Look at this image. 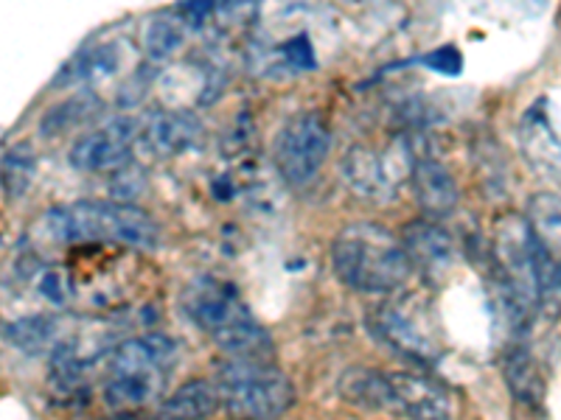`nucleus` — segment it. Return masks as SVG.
<instances>
[{"mask_svg": "<svg viewBox=\"0 0 561 420\" xmlns=\"http://www.w3.org/2000/svg\"><path fill=\"white\" fill-rule=\"evenodd\" d=\"M332 264L345 287L363 294L396 292L413 272L404 244L377 222L345 224L332 244Z\"/></svg>", "mask_w": 561, "mask_h": 420, "instance_id": "nucleus-2", "label": "nucleus"}, {"mask_svg": "<svg viewBox=\"0 0 561 420\" xmlns=\"http://www.w3.org/2000/svg\"><path fill=\"white\" fill-rule=\"evenodd\" d=\"M185 20L180 14H158L144 32V45L152 59H169L183 48Z\"/></svg>", "mask_w": 561, "mask_h": 420, "instance_id": "nucleus-21", "label": "nucleus"}, {"mask_svg": "<svg viewBox=\"0 0 561 420\" xmlns=\"http://www.w3.org/2000/svg\"><path fill=\"white\" fill-rule=\"evenodd\" d=\"M345 183L363 197H385L390 191V177L385 160L365 147H354L343 160Z\"/></svg>", "mask_w": 561, "mask_h": 420, "instance_id": "nucleus-15", "label": "nucleus"}, {"mask_svg": "<svg viewBox=\"0 0 561 420\" xmlns=\"http://www.w3.org/2000/svg\"><path fill=\"white\" fill-rule=\"evenodd\" d=\"M199 135V124L183 113L152 115L144 127V140L158 154H174L180 149L192 147Z\"/></svg>", "mask_w": 561, "mask_h": 420, "instance_id": "nucleus-16", "label": "nucleus"}, {"mask_svg": "<svg viewBox=\"0 0 561 420\" xmlns=\"http://www.w3.org/2000/svg\"><path fill=\"white\" fill-rule=\"evenodd\" d=\"M219 401L233 420H278L295 401L289 378L270 362L230 359L217 373Z\"/></svg>", "mask_w": 561, "mask_h": 420, "instance_id": "nucleus-5", "label": "nucleus"}, {"mask_svg": "<svg viewBox=\"0 0 561 420\" xmlns=\"http://www.w3.org/2000/svg\"><path fill=\"white\" fill-rule=\"evenodd\" d=\"M34 172H37V158L26 147L9 149L7 158H3V183H7L9 197H20L26 191Z\"/></svg>", "mask_w": 561, "mask_h": 420, "instance_id": "nucleus-24", "label": "nucleus"}, {"mask_svg": "<svg viewBox=\"0 0 561 420\" xmlns=\"http://www.w3.org/2000/svg\"><path fill=\"white\" fill-rule=\"evenodd\" d=\"M138 124L133 118H118L93 132L82 135L70 147V166L79 172H115L124 168L133 158L135 140H138Z\"/></svg>", "mask_w": 561, "mask_h": 420, "instance_id": "nucleus-7", "label": "nucleus"}, {"mask_svg": "<svg viewBox=\"0 0 561 420\" xmlns=\"http://www.w3.org/2000/svg\"><path fill=\"white\" fill-rule=\"evenodd\" d=\"M390 409L408 415L410 420H449L453 398L438 382L421 373H388Z\"/></svg>", "mask_w": 561, "mask_h": 420, "instance_id": "nucleus-8", "label": "nucleus"}, {"mask_svg": "<svg viewBox=\"0 0 561 420\" xmlns=\"http://www.w3.org/2000/svg\"><path fill=\"white\" fill-rule=\"evenodd\" d=\"M57 319L45 317V314H32V317H20L7 323L3 337H7L9 345H14L18 350L28 353V357H37V353H45L57 342Z\"/></svg>", "mask_w": 561, "mask_h": 420, "instance_id": "nucleus-18", "label": "nucleus"}, {"mask_svg": "<svg viewBox=\"0 0 561 420\" xmlns=\"http://www.w3.org/2000/svg\"><path fill=\"white\" fill-rule=\"evenodd\" d=\"M534 242V238H530ZM534 275H536V303L539 314L550 323L561 319V267L548 253L534 244Z\"/></svg>", "mask_w": 561, "mask_h": 420, "instance_id": "nucleus-19", "label": "nucleus"}, {"mask_svg": "<svg viewBox=\"0 0 561 420\" xmlns=\"http://www.w3.org/2000/svg\"><path fill=\"white\" fill-rule=\"evenodd\" d=\"M43 228L59 244L115 242L127 247L152 249L158 244V224L147 210L127 202H73L45 213Z\"/></svg>", "mask_w": 561, "mask_h": 420, "instance_id": "nucleus-3", "label": "nucleus"}, {"mask_svg": "<svg viewBox=\"0 0 561 420\" xmlns=\"http://www.w3.org/2000/svg\"><path fill=\"white\" fill-rule=\"evenodd\" d=\"M183 308L194 325L214 337V342L230 353V359H255L264 362L273 357V339L264 331L239 298V289L228 280L203 275L183 292Z\"/></svg>", "mask_w": 561, "mask_h": 420, "instance_id": "nucleus-1", "label": "nucleus"}, {"mask_svg": "<svg viewBox=\"0 0 561 420\" xmlns=\"http://www.w3.org/2000/svg\"><path fill=\"white\" fill-rule=\"evenodd\" d=\"M180 350L167 334L127 339L113 350L107 368L104 398L115 409H135L154 401L172 376Z\"/></svg>", "mask_w": 561, "mask_h": 420, "instance_id": "nucleus-4", "label": "nucleus"}, {"mask_svg": "<svg viewBox=\"0 0 561 420\" xmlns=\"http://www.w3.org/2000/svg\"><path fill=\"white\" fill-rule=\"evenodd\" d=\"M39 292L45 298L57 303V306H65L70 300V280L62 269H45V275L39 278Z\"/></svg>", "mask_w": 561, "mask_h": 420, "instance_id": "nucleus-27", "label": "nucleus"}, {"mask_svg": "<svg viewBox=\"0 0 561 420\" xmlns=\"http://www.w3.org/2000/svg\"><path fill=\"white\" fill-rule=\"evenodd\" d=\"M332 149V132L318 113L293 115L275 138V166L289 185L312 183Z\"/></svg>", "mask_w": 561, "mask_h": 420, "instance_id": "nucleus-6", "label": "nucleus"}, {"mask_svg": "<svg viewBox=\"0 0 561 420\" xmlns=\"http://www.w3.org/2000/svg\"><path fill=\"white\" fill-rule=\"evenodd\" d=\"M421 65H427L430 70L435 73H447V77H458L460 70H463V57L455 45H444V48H435V51L424 54L419 59Z\"/></svg>", "mask_w": 561, "mask_h": 420, "instance_id": "nucleus-26", "label": "nucleus"}, {"mask_svg": "<svg viewBox=\"0 0 561 420\" xmlns=\"http://www.w3.org/2000/svg\"><path fill=\"white\" fill-rule=\"evenodd\" d=\"M413 191L421 210L433 219L449 217L458 208V185H455L453 172L427 154L413 160Z\"/></svg>", "mask_w": 561, "mask_h": 420, "instance_id": "nucleus-11", "label": "nucleus"}, {"mask_svg": "<svg viewBox=\"0 0 561 420\" xmlns=\"http://www.w3.org/2000/svg\"><path fill=\"white\" fill-rule=\"evenodd\" d=\"M122 65V54L118 45L113 43H99V45H84L82 51L65 62L62 73L54 79V84L65 88V84H88V82H104L118 70Z\"/></svg>", "mask_w": 561, "mask_h": 420, "instance_id": "nucleus-13", "label": "nucleus"}, {"mask_svg": "<svg viewBox=\"0 0 561 420\" xmlns=\"http://www.w3.org/2000/svg\"><path fill=\"white\" fill-rule=\"evenodd\" d=\"M280 54H284V62L289 65L293 70H314L318 68V59H314V48L312 43H309L307 34H298V37L287 39L284 43V48H280Z\"/></svg>", "mask_w": 561, "mask_h": 420, "instance_id": "nucleus-25", "label": "nucleus"}, {"mask_svg": "<svg viewBox=\"0 0 561 420\" xmlns=\"http://www.w3.org/2000/svg\"><path fill=\"white\" fill-rule=\"evenodd\" d=\"M219 407H222V401H219L217 384L194 378V382H185L183 387L174 389L167 401L160 404L154 420H205Z\"/></svg>", "mask_w": 561, "mask_h": 420, "instance_id": "nucleus-12", "label": "nucleus"}, {"mask_svg": "<svg viewBox=\"0 0 561 420\" xmlns=\"http://www.w3.org/2000/svg\"><path fill=\"white\" fill-rule=\"evenodd\" d=\"M402 244L410 264H413L424 278L438 280L453 269V261H455L453 236H449L447 230L440 228L438 222H427V219L410 222L408 228H404Z\"/></svg>", "mask_w": 561, "mask_h": 420, "instance_id": "nucleus-9", "label": "nucleus"}, {"mask_svg": "<svg viewBox=\"0 0 561 420\" xmlns=\"http://www.w3.org/2000/svg\"><path fill=\"white\" fill-rule=\"evenodd\" d=\"M505 376H508V384L517 398L528 404H539V398H542V376H539V368H536L528 350H511L508 359H505Z\"/></svg>", "mask_w": 561, "mask_h": 420, "instance_id": "nucleus-22", "label": "nucleus"}, {"mask_svg": "<svg viewBox=\"0 0 561 420\" xmlns=\"http://www.w3.org/2000/svg\"><path fill=\"white\" fill-rule=\"evenodd\" d=\"M110 420H147V418H140V415H133V412H122V415H115V418Z\"/></svg>", "mask_w": 561, "mask_h": 420, "instance_id": "nucleus-28", "label": "nucleus"}, {"mask_svg": "<svg viewBox=\"0 0 561 420\" xmlns=\"http://www.w3.org/2000/svg\"><path fill=\"white\" fill-rule=\"evenodd\" d=\"M99 107H102V102H99L93 93H77V96H70L68 102L57 104V107H51L45 113L43 124H39V132H43L45 138L68 132V129L88 121L90 115H96Z\"/></svg>", "mask_w": 561, "mask_h": 420, "instance_id": "nucleus-20", "label": "nucleus"}, {"mask_svg": "<svg viewBox=\"0 0 561 420\" xmlns=\"http://www.w3.org/2000/svg\"><path fill=\"white\" fill-rule=\"evenodd\" d=\"M340 393H343L345 401L357 404L359 409H390L388 373H379V370H345L340 376Z\"/></svg>", "mask_w": 561, "mask_h": 420, "instance_id": "nucleus-17", "label": "nucleus"}, {"mask_svg": "<svg viewBox=\"0 0 561 420\" xmlns=\"http://www.w3.org/2000/svg\"><path fill=\"white\" fill-rule=\"evenodd\" d=\"M530 238L542 253H548L561 267V197L553 191H539L528 199Z\"/></svg>", "mask_w": 561, "mask_h": 420, "instance_id": "nucleus-14", "label": "nucleus"}, {"mask_svg": "<svg viewBox=\"0 0 561 420\" xmlns=\"http://www.w3.org/2000/svg\"><path fill=\"white\" fill-rule=\"evenodd\" d=\"M368 328L374 331V337L379 342H385L388 348L399 350L402 357L421 359V362H430L435 359V345L427 334L421 331V325L410 319L408 312H402L393 303H385V306L374 308L368 314Z\"/></svg>", "mask_w": 561, "mask_h": 420, "instance_id": "nucleus-10", "label": "nucleus"}, {"mask_svg": "<svg viewBox=\"0 0 561 420\" xmlns=\"http://www.w3.org/2000/svg\"><path fill=\"white\" fill-rule=\"evenodd\" d=\"M84 378V359L73 342H59L51 353V384L62 395L77 393Z\"/></svg>", "mask_w": 561, "mask_h": 420, "instance_id": "nucleus-23", "label": "nucleus"}]
</instances>
